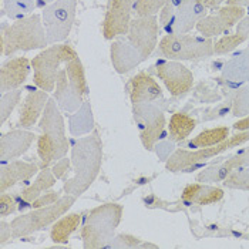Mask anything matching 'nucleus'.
Instances as JSON below:
<instances>
[{
    "label": "nucleus",
    "instance_id": "1",
    "mask_svg": "<svg viewBox=\"0 0 249 249\" xmlns=\"http://www.w3.org/2000/svg\"><path fill=\"white\" fill-rule=\"evenodd\" d=\"M73 177L64 182V192L80 196L97 179L103 165V142L98 133L78 138L71 148Z\"/></svg>",
    "mask_w": 249,
    "mask_h": 249
},
{
    "label": "nucleus",
    "instance_id": "2",
    "mask_svg": "<svg viewBox=\"0 0 249 249\" xmlns=\"http://www.w3.org/2000/svg\"><path fill=\"white\" fill-rule=\"evenodd\" d=\"M49 38L41 15L33 13L7 24L1 21L0 52L1 56H13L19 52L43 50L49 47Z\"/></svg>",
    "mask_w": 249,
    "mask_h": 249
},
{
    "label": "nucleus",
    "instance_id": "3",
    "mask_svg": "<svg viewBox=\"0 0 249 249\" xmlns=\"http://www.w3.org/2000/svg\"><path fill=\"white\" fill-rule=\"evenodd\" d=\"M38 128L41 134L37 138V154L41 168H49L58 160L67 155L69 140L66 137L64 118L60 113L57 101L49 100L41 118L38 121Z\"/></svg>",
    "mask_w": 249,
    "mask_h": 249
},
{
    "label": "nucleus",
    "instance_id": "4",
    "mask_svg": "<svg viewBox=\"0 0 249 249\" xmlns=\"http://www.w3.org/2000/svg\"><path fill=\"white\" fill-rule=\"evenodd\" d=\"M123 207L117 202H107L89 212L81 228L84 248H107L114 239L115 231L123 218Z\"/></svg>",
    "mask_w": 249,
    "mask_h": 249
},
{
    "label": "nucleus",
    "instance_id": "5",
    "mask_svg": "<svg viewBox=\"0 0 249 249\" xmlns=\"http://www.w3.org/2000/svg\"><path fill=\"white\" fill-rule=\"evenodd\" d=\"M54 89V100L61 110L73 114L81 107L89 94V84L80 58L76 57L66 63V67L58 71Z\"/></svg>",
    "mask_w": 249,
    "mask_h": 249
},
{
    "label": "nucleus",
    "instance_id": "6",
    "mask_svg": "<svg viewBox=\"0 0 249 249\" xmlns=\"http://www.w3.org/2000/svg\"><path fill=\"white\" fill-rule=\"evenodd\" d=\"M247 141H249V130L238 131L235 135H230L221 144L212 147L196 148V150L178 148L167 160L165 168L170 173H191L194 170L199 168L202 162L211 160L213 157H218L222 153H227L231 148L242 145Z\"/></svg>",
    "mask_w": 249,
    "mask_h": 249
},
{
    "label": "nucleus",
    "instance_id": "7",
    "mask_svg": "<svg viewBox=\"0 0 249 249\" xmlns=\"http://www.w3.org/2000/svg\"><path fill=\"white\" fill-rule=\"evenodd\" d=\"M78 57L77 52L69 44L57 43L43 49L32 60L33 80L38 89L52 93L56 87L60 66Z\"/></svg>",
    "mask_w": 249,
    "mask_h": 249
},
{
    "label": "nucleus",
    "instance_id": "8",
    "mask_svg": "<svg viewBox=\"0 0 249 249\" xmlns=\"http://www.w3.org/2000/svg\"><path fill=\"white\" fill-rule=\"evenodd\" d=\"M157 53L175 61H199L213 56V40L190 35H167L160 40Z\"/></svg>",
    "mask_w": 249,
    "mask_h": 249
},
{
    "label": "nucleus",
    "instance_id": "9",
    "mask_svg": "<svg viewBox=\"0 0 249 249\" xmlns=\"http://www.w3.org/2000/svg\"><path fill=\"white\" fill-rule=\"evenodd\" d=\"M76 198L77 196L74 195L66 194L64 196H60V199L56 201L54 204H50V205H46L41 208H35L33 211L15 218L10 222L15 238L32 235L35 232H38V231L47 228L49 225L54 224L74 205Z\"/></svg>",
    "mask_w": 249,
    "mask_h": 249
},
{
    "label": "nucleus",
    "instance_id": "10",
    "mask_svg": "<svg viewBox=\"0 0 249 249\" xmlns=\"http://www.w3.org/2000/svg\"><path fill=\"white\" fill-rule=\"evenodd\" d=\"M77 3L78 0H54L43 9L41 20L50 46L69 37L76 20Z\"/></svg>",
    "mask_w": 249,
    "mask_h": 249
},
{
    "label": "nucleus",
    "instance_id": "11",
    "mask_svg": "<svg viewBox=\"0 0 249 249\" xmlns=\"http://www.w3.org/2000/svg\"><path fill=\"white\" fill-rule=\"evenodd\" d=\"M133 115L140 133V140L147 151H151L160 138H162L167 121L160 107L153 103L133 104Z\"/></svg>",
    "mask_w": 249,
    "mask_h": 249
},
{
    "label": "nucleus",
    "instance_id": "12",
    "mask_svg": "<svg viewBox=\"0 0 249 249\" xmlns=\"http://www.w3.org/2000/svg\"><path fill=\"white\" fill-rule=\"evenodd\" d=\"M160 21L157 16L135 18L131 20L130 30L127 33V41L135 49V52L145 61L154 53L158 46Z\"/></svg>",
    "mask_w": 249,
    "mask_h": 249
},
{
    "label": "nucleus",
    "instance_id": "13",
    "mask_svg": "<svg viewBox=\"0 0 249 249\" xmlns=\"http://www.w3.org/2000/svg\"><path fill=\"white\" fill-rule=\"evenodd\" d=\"M151 69L154 74L165 84L167 90L173 97L187 96L192 90L194 74L181 61H175V60L158 61Z\"/></svg>",
    "mask_w": 249,
    "mask_h": 249
},
{
    "label": "nucleus",
    "instance_id": "14",
    "mask_svg": "<svg viewBox=\"0 0 249 249\" xmlns=\"http://www.w3.org/2000/svg\"><path fill=\"white\" fill-rule=\"evenodd\" d=\"M213 10V13L207 15L204 19L199 20L195 27L198 33L202 35V37L213 38L225 35L239 23V20L245 18V7L239 6L225 4Z\"/></svg>",
    "mask_w": 249,
    "mask_h": 249
},
{
    "label": "nucleus",
    "instance_id": "15",
    "mask_svg": "<svg viewBox=\"0 0 249 249\" xmlns=\"http://www.w3.org/2000/svg\"><path fill=\"white\" fill-rule=\"evenodd\" d=\"M135 0H108L103 20V36L114 40L128 33Z\"/></svg>",
    "mask_w": 249,
    "mask_h": 249
},
{
    "label": "nucleus",
    "instance_id": "16",
    "mask_svg": "<svg viewBox=\"0 0 249 249\" xmlns=\"http://www.w3.org/2000/svg\"><path fill=\"white\" fill-rule=\"evenodd\" d=\"M208 15V9L198 0H181L175 9L167 35H187Z\"/></svg>",
    "mask_w": 249,
    "mask_h": 249
},
{
    "label": "nucleus",
    "instance_id": "17",
    "mask_svg": "<svg viewBox=\"0 0 249 249\" xmlns=\"http://www.w3.org/2000/svg\"><path fill=\"white\" fill-rule=\"evenodd\" d=\"M32 69V60L27 57H15L4 61L0 70V91L7 93L18 90L27 80Z\"/></svg>",
    "mask_w": 249,
    "mask_h": 249
},
{
    "label": "nucleus",
    "instance_id": "18",
    "mask_svg": "<svg viewBox=\"0 0 249 249\" xmlns=\"http://www.w3.org/2000/svg\"><path fill=\"white\" fill-rule=\"evenodd\" d=\"M36 140V134L27 130H12L9 133H4L0 137V161L1 164L10 162V160H15L26 153L33 141Z\"/></svg>",
    "mask_w": 249,
    "mask_h": 249
},
{
    "label": "nucleus",
    "instance_id": "19",
    "mask_svg": "<svg viewBox=\"0 0 249 249\" xmlns=\"http://www.w3.org/2000/svg\"><path fill=\"white\" fill-rule=\"evenodd\" d=\"M130 98L133 104L154 103L162 98V89L150 73L140 71L130 80Z\"/></svg>",
    "mask_w": 249,
    "mask_h": 249
},
{
    "label": "nucleus",
    "instance_id": "20",
    "mask_svg": "<svg viewBox=\"0 0 249 249\" xmlns=\"http://www.w3.org/2000/svg\"><path fill=\"white\" fill-rule=\"evenodd\" d=\"M50 97L49 93L44 90H36L29 93L19 111V125L21 128H30L33 127L38 120L41 118V114L49 103Z\"/></svg>",
    "mask_w": 249,
    "mask_h": 249
},
{
    "label": "nucleus",
    "instance_id": "21",
    "mask_svg": "<svg viewBox=\"0 0 249 249\" xmlns=\"http://www.w3.org/2000/svg\"><path fill=\"white\" fill-rule=\"evenodd\" d=\"M110 57L115 71L118 74H127L135 67H138L142 61L141 56L135 52V49L127 40H115L110 47Z\"/></svg>",
    "mask_w": 249,
    "mask_h": 249
},
{
    "label": "nucleus",
    "instance_id": "22",
    "mask_svg": "<svg viewBox=\"0 0 249 249\" xmlns=\"http://www.w3.org/2000/svg\"><path fill=\"white\" fill-rule=\"evenodd\" d=\"M216 80L222 84L249 83V47L230 58Z\"/></svg>",
    "mask_w": 249,
    "mask_h": 249
},
{
    "label": "nucleus",
    "instance_id": "23",
    "mask_svg": "<svg viewBox=\"0 0 249 249\" xmlns=\"http://www.w3.org/2000/svg\"><path fill=\"white\" fill-rule=\"evenodd\" d=\"M37 171L38 167L36 164L24 161H13L7 165H3L0 171V192H6L16 184L32 178Z\"/></svg>",
    "mask_w": 249,
    "mask_h": 249
},
{
    "label": "nucleus",
    "instance_id": "24",
    "mask_svg": "<svg viewBox=\"0 0 249 249\" xmlns=\"http://www.w3.org/2000/svg\"><path fill=\"white\" fill-rule=\"evenodd\" d=\"M182 201L188 204H198V205H212L219 202L224 198V190L219 187H212L202 182L190 184L184 188L181 194Z\"/></svg>",
    "mask_w": 249,
    "mask_h": 249
},
{
    "label": "nucleus",
    "instance_id": "25",
    "mask_svg": "<svg viewBox=\"0 0 249 249\" xmlns=\"http://www.w3.org/2000/svg\"><path fill=\"white\" fill-rule=\"evenodd\" d=\"M69 130L73 137H83L93 133L94 117L91 110V103L89 100H84L81 107L69 117Z\"/></svg>",
    "mask_w": 249,
    "mask_h": 249
},
{
    "label": "nucleus",
    "instance_id": "26",
    "mask_svg": "<svg viewBox=\"0 0 249 249\" xmlns=\"http://www.w3.org/2000/svg\"><path fill=\"white\" fill-rule=\"evenodd\" d=\"M196 127V120L185 111H177L170 120V138L173 142L185 141Z\"/></svg>",
    "mask_w": 249,
    "mask_h": 249
},
{
    "label": "nucleus",
    "instance_id": "27",
    "mask_svg": "<svg viewBox=\"0 0 249 249\" xmlns=\"http://www.w3.org/2000/svg\"><path fill=\"white\" fill-rule=\"evenodd\" d=\"M56 177L52 170L49 168H43L40 173L37 174L36 181L29 185L27 188H24L21 191V199L27 204H32L33 201H36L38 196L44 191H49L54 184H56Z\"/></svg>",
    "mask_w": 249,
    "mask_h": 249
},
{
    "label": "nucleus",
    "instance_id": "28",
    "mask_svg": "<svg viewBox=\"0 0 249 249\" xmlns=\"http://www.w3.org/2000/svg\"><path fill=\"white\" fill-rule=\"evenodd\" d=\"M230 137V127H215L205 130L202 133L194 137L192 140L187 141L185 148L187 150H196V148H205V147H212L216 144H221Z\"/></svg>",
    "mask_w": 249,
    "mask_h": 249
},
{
    "label": "nucleus",
    "instance_id": "29",
    "mask_svg": "<svg viewBox=\"0 0 249 249\" xmlns=\"http://www.w3.org/2000/svg\"><path fill=\"white\" fill-rule=\"evenodd\" d=\"M81 224L80 213H69L63 218L57 219L52 228L50 236L54 244H66L71 233H74Z\"/></svg>",
    "mask_w": 249,
    "mask_h": 249
},
{
    "label": "nucleus",
    "instance_id": "30",
    "mask_svg": "<svg viewBox=\"0 0 249 249\" xmlns=\"http://www.w3.org/2000/svg\"><path fill=\"white\" fill-rule=\"evenodd\" d=\"M36 0H1V15L10 20H19L33 15Z\"/></svg>",
    "mask_w": 249,
    "mask_h": 249
},
{
    "label": "nucleus",
    "instance_id": "31",
    "mask_svg": "<svg viewBox=\"0 0 249 249\" xmlns=\"http://www.w3.org/2000/svg\"><path fill=\"white\" fill-rule=\"evenodd\" d=\"M248 40V35H244V33L235 30V33L228 35V36H222L221 38H218L216 41H213V54H216V56L228 54V53L233 52L235 49H238L241 44H244Z\"/></svg>",
    "mask_w": 249,
    "mask_h": 249
},
{
    "label": "nucleus",
    "instance_id": "32",
    "mask_svg": "<svg viewBox=\"0 0 249 249\" xmlns=\"http://www.w3.org/2000/svg\"><path fill=\"white\" fill-rule=\"evenodd\" d=\"M233 170L231 168L230 165L222 161L218 164H213L211 167L202 170L201 173L196 175V182H219L224 181Z\"/></svg>",
    "mask_w": 249,
    "mask_h": 249
},
{
    "label": "nucleus",
    "instance_id": "33",
    "mask_svg": "<svg viewBox=\"0 0 249 249\" xmlns=\"http://www.w3.org/2000/svg\"><path fill=\"white\" fill-rule=\"evenodd\" d=\"M222 185L230 190L249 191V167L235 168L232 173L222 181Z\"/></svg>",
    "mask_w": 249,
    "mask_h": 249
},
{
    "label": "nucleus",
    "instance_id": "34",
    "mask_svg": "<svg viewBox=\"0 0 249 249\" xmlns=\"http://www.w3.org/2000/svg\"><path fill=\"white\" fill-rule=\"evenodd\" d=\"M231 114L238 118L249 115V84L233 91V104Z\"/></svg>",
    "mask_w": 249,
    "mask_h": 249
},
{
    "label": "nucleus",
    "instance_id": "35",
    "mask_svg": "<svg viewBox=\"0 0 249 249\" xmlns=\"http://www.w3.org/2000/svg\"><path fill=\"white\" fill-rule=\"evenodd\" d=\"M20 98H21V91L19 89L1 94V100H0V123L1 124H4V121L13 113L16 106L20 103Z\"/></svg>",
    "mask_w": 249,
    "mask_h": 249
},
{
    "label": "nucleus",
    "instance_id": "36",
    "mask_svg": "<svg viewBox=\"0 0 249 249\" xmlns=\"http://www.w3.org/2000/svg\"><path fill=\"white\" fill-rule=\"evenodd\" d=\"M168 0H135L133 12L137 18L157 16L158 12L167 4Z\"/></svg>",
    "mask_w": 249,
    "mask_h": 249
},
{
    "label": "nucleus",
    "instance_id": "37",
    "mask_svg": "<svg viewBox=\"0 0 249 249\" xmlns=\"http://www.w3.org/2000/svg\"><path fill=\"white\" fill-rule=\"evenodd\" d=\"M232 104H233V91L230 93L228 98L222 103H219L216 107L213 108H208L204 111L202 114V121L207 123V121H213V120H218V118H222L227 114H230L232 111Z\"/></svg>",
    "mask_w": 249,
    "mask_h": 249
},
{
    "label": "nucleus",
    "instance_id": "38",
    "mask_svg": "<svg viewBox=\"0 0 249 249\" xmlns=\"http://www.w3.org/2000/svg\"><path fill=\"white\" fill-rule=\"evenodd\" d=\"M141 245V239L135 238L128 233H121L115 236L114 239L108 244L107 248H138Z\"/></svg>",
    "mask_w": 249,
    "mask_h": 249
},
{
    "label": "nucleus",
    "instance_id": "39",
    "mask_svg": "<svg viewBox=\"0 0 249 249\" xmlns=\"http://www.w3.org/2000/svg\"><path fill=\"white\" fill-rule=\"evenodd\" d=\"M179 1H181V0H168L167 4H165V6L161 9V12H160L158 21H160V24L164 27L165 32H167V29H168V26H170V23H171V19H173L174 13H175V9H177V6L179 4Z\"/></svg>",
    "mask_w": 249,
    "mask_h": 249
},
{
    "label": "nucleus",
    "instance_id": "40",
    "mask_svg": "<svg viewBox=\"0 0 249 249\" xmlns=\"http://www.w3.org/2000/svg\"><path fill=\"white\" fill-rule=\"evenodd\" d=\"M195 97L201 101V103H216L221 100V96L218 93H215V90L208 89L204 83H201L195 91Z\"/></svg>",
    "mask_w": 249,
    "mask_h": 249
},
{
    "label": "nucleus",
    "instance_id": "41",
    "mask_svg": "<svg viewBox=\"0 0 249 249\" xmlns=\"http://www.w3.org/2000/svg\"><path fill=\"white\" fill-rule=\"evenodd\" d=\"M225 162L230 165L232 170L239 168V167H249V148H244L236 154H233Z\"/></svg>",
    "mask_w": 249,
    "mask_h": 249
},
{
    "label": "nucleus",
    "instance_id": "42",
    "mask_svg": "<svg viewBox=\"0 0 249 249\" xmlns=\"http://www.w3.org/2000/svg\"><path fill=\"white\" fill-rule=\"evenodd\" d=\"M16 208L18 207H16L15 199L9 194L1 192V195H0V216L4 218V216L13 213V212L16 211Z\"/></svg>",
    "mask_w": 249,
    "mask_h": 249
},
{
    "label": "nucleus",
    "instance_id": "43",
    "mask_svg": "<svg viewBox=\"0 0 249 249\" xmlns=\"http://www.w3.org/2000/svg\"><path fill=\"white\" fill-rule=\"evenodd\" d=\"M58 199H60V194H58V192L49 191L46 192L44 195L41 194L36 201H33V202H32V207H33V208H41V207L54 204Z\"/></svg>",
    "mask_w": 249,
    "mask_h": 249
},
{
    "label": "nucleus",
    "instance_id": "44",
    "mask_svg": "<svg viewBox=\"0 0 249 249\" xmlns=\"http://www.w3.org/2000/svg\"><path fill=\"white\" fill-rule=\"evenodd\" d=\"M70 167H71V158L63 157L61 160H58L57 162L53 164L52 171L54 174V177H56L57 179H60V178H63L66 174L70 171Z\"/></svg>",
    "mask_w": 249,
    "mask_h": 249
},
{
    "label": "nucleus",
    "instance_id": "45",
    "mask_svg": "<svg viewBox=\"0 0 249 249\" xmlns=\"http://www.w3.org/2000/svg\"><path fill=\"white\" fill-rule=\"evenodd\" d=\"M174 148L175 147H174L173 141L171 142L170 141H164V142L158 144V147H157V155H158V158L161 161H167L171 157V154L175 151Z\"/></svg>",
    "mask_w": 249,
    "mask_h": 249
},
{
    "label": "nucleus",
    "instance_id": "46",
    "mask_svg": "<svg viewBox=\"0 0 249 249\" xmlns=\"http://www.w3.org/2000/svg\"><path fill=\"white\" fill-rule=\"evenodd\" d=\"M12 238H15L13 235V230H12V225L6 221H1L0 222V244L4 245L7 241H10Z\"/></svg>",
    "mask_w": 249,
    "mask_h": 249
},
{
    "label": "nucleus",
    "instance_id": "47",
    "mask_svg": "<svg viewBox=\"0 0 249 249\" xmlns=\"http://www.w3.org/2000/svg\"><path fill=\"white\" fill-rule=\"evenodd\" d=\"M233 130L236 131H244V130H249V115L248 117H244V118H239L233 125H232Z\"/></svg>",
    "mask_w": 249,
    "mask_h": 249
},
{
    "label": "nucleus",
    "instance_id": "48",
    "mask_svg": "<svg viewBox=\"0 0 249 249\" xmlns=\"http://www.w3.org/2000/svg\"><path fill=\"white\" fill-rule=\"evenodd\" d=\"M198 1H201L208 10L210 9H218L224 1H227V0H198Z\"/></svg>",
    "mask_w": 249,
    "mask_h": 249
},
{
    "label": "nucleus",
    "instance_id": "49",
    "mask_svg": "<svg viewBox=\"0 0 249 249\" xmlns=\"http://www.w3.org/2000/svg\"><path fill=\"white\" fill-rule=\"evenodd\" d=\"M230 6H239V7H249V0H227Z\"/></svg>",
    "mask_w": 249,
    "mask_h": 249
},
{
    "label": "nucleus",
    "instance_id": "50",
    "mask_svg": "<svg viewBox=\"0 0 249 249\" xmlns=\"http://www.w3.org/2000/svg\"><path fill=\"white\" fill-rule=\"evenodd\" d=\"M140 247L141 248H157V245H153V244H141Z\"/></svg>",
    "mask_w": 249,
    "mask_h": 249
},
{
    "label": "nucleus",
    "instance_id": "51",
    "mask_svg": "<svg viewBox=\"0 0 249 249\" xmlns=\"http://www.w3.org/2000/svg\"><path fill=\"white\" fill-rule=\"evenodd\" d=\"M41 1H44V3H49V4H50V3H53L54 0H41Z\"/></svg>",
    "mask_w": 249,
    "mask_h": 249
}]
</instances>
